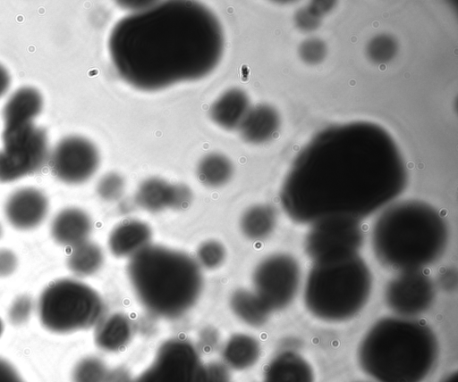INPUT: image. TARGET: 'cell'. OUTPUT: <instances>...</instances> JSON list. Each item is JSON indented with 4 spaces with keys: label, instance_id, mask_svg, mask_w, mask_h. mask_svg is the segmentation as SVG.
Instances as JSON below:
<instances>
[{
    "label": "cell",
    "instance_id": "cell-29",
    "mask_svg": "<svg viewBox=\"0 0 458 382\" xmlns=\"http://www.w3.org/2000/svg\"><path fill=\"white\" fill-rule=\"evenodd\" d=\"M109 370L98 357L86 356L76 362L72 372V382H107Z\"/></svg>",
    "mask_w": 458,
    "mask_h": 382
},
{
    "label": "cell",
    "instance_id": "cell-43",
    "mask_svg": "<svg viewBox=\"0 0 458 382\" xmlns=\"http://www.w3.org/2000/svg\"><path fill=\"white\" fill-rule=\"evenodd\" d=\"M3 332H4V322L0 318V336H2Z\"/></svg>",
    "mask_w": 458,
    "mask_h": 382
},
{
    "label": "cell",
    "instance_id": "cell-10",
    "mask_svg": "<svg viewBox=\"0 0 458 382\" xmlns=\"http://www.w3.org/2000/svg\"><path fill=\"white\" fill-rule=\"evenodd\" d=\"M251 281L252 291L271 312L282 311L299 293L301 270L293 255L275 253L256 265Z\"/></svg>",
    "mask_w": 458,
    "mask_h": 382
},
{
    "label": "cell",
    "instance_id": "cell-18",
    "mask_svg": "<svg viewBox=\"0 0 458 382\" xmlns=\"http://www.w3.org/2000/svg\"><path fill=\"white\" fill-rule=\"evenodd\" d=\"M279 128L278 112L269 104H259L250 108L238 129L245 142L259 145L274 138Z\"/></svg>",
    "mask_w": 458,
    "mask_h": 382
},
{
    "label": "cell",
    "instance_id": "cell-40",
    "mask_svg": "<svg viewBox=\"0 0 458 382\" xmlns=\"http://www.w3.org/2000/svg\"><path fill=\"white\" fill-rule=\"evenodd\" d=\"M11 83V78L7 70L0 64V97L8 90Z\"/></svg>",
    "mask_w": 458,
    "mask_h": 382
},
{
    "label": "cell",
    "instance_id": "cell-2",
    "mask_svg": "<svg viewBox=\"0 0 458 382\" xmlns=\"http://www.w3.org/2000/svg\"><path fill=\"white\" fill-rule=\"evenodd\" d=\"M225 37L217 17L194 1H166L122 18L108 50L119 76L144 91L208 75L219 63Z\"/></svg>",
    "mask_w": 458,
    "mask_h": 382
},
{
    "label": "cell",
    "instance_id": "cell-19",
    "mask_svg": "<svg viewBox=\"0 0 458 382\" xmlns=\"http://www.w3.org/2000/svg\"><path fill=\"white\" fill-rule=\"evenodd\" d=\"M42 107L43 99L37 89L29 87L18 89L4 107V129H15L34 124V120L40 113Z\"/></svg>",
    "mask_w": 458,
    "mask_h": 382
},
{
    "label": "cell",
    "instance_id": "cell-3",
    "mask_svg": "<svg viewBox=\"0 0 458 382\" xmlns=\"http://www.w3.org/2000/svg\"><path fill=\"white\" fill-rule=\"evenodd\" d=\"M371 247L377 262L399 272L423 270L445 253L449 230L432 205L405 200L387 205L371 228Z\"/></svg>",
    "mask_w": 458,
    "mask_h": 382
},
{
    "label": "cell",
    "instance_id": "cell-15",
    "mask_svg": "<svg viewBox=\"0 0 458 382\" xmlns=\"http://www.w3.org/2000/svg\"><path fill=\"white\" fill-rule=\"evenodd\" d=\"M92 228V220L85 211L69 207L54 217L50 235L57 245L71 248L89 240Z\"/></svg>",
    "mask_w": 458,
    "mask_h": 382
},
{
    "label": "cell",
    "instance_id": "cell-5",
    "mask_svg": "<svg viewBox=\"0 0 458 382\" xmlns=\"http://www.w3.org/2000/svg\"><path fill=\"white\" fill-rule=\"evenodd\" d=\"M126 273L139 303L157 318L184 315L203 290L202 271L196 260L164 245L150 244L131 257Z\"/></svg>",
    "mask_w": 458,
    "mask_h": 382
},
{
    "label": "cell",
    "instance_id": "cell-32",
    "mask_svg": "<svg viewBox=\"0 0 458 382\" xmlns=\"http://www.w3.org/2000/svg\"><path fill=\"white\" fill-rule=\"evenodd\" d=\"M125 189V180L116 172L104 175L97 185L98 195L105 201L113 202L120 199Z\"/></svg>",
    "mask_w": 458,
    "mask_h": 382
},
{
    "label": "cell",
    "instance_id": "cell-9",
    "mask_svg": "<svg viewBox=\"0 0 458 382\" xmlns=\"http://www.w3.org/2000/svg\"><path fill=\"white\" fill-rule=\"evenodd\" d=\"M303 247L313 263L338 261L359 254L364 243L361 221L329 217L310 224Z\"/></svg>",
    "mask_w": 458,
    "mask_h": 382
},
{
    "label": "cell",
    "instance_id": "cell-33",
    "mask_svg": "<svg viewBox=\"0 0 458 382\" xmlns=\"http://www.w3.org/2000/svg\"><path fill=\"white\" fill-rule=\"evenodd\" d=\"M298 54L302 62L310 65H317L324 61L327 54L326 43L318 37L303 40L298 48Z\"/></svg>",
    "mask_w": 458,
    "mask_h": 382
},
{
    "label": "cell",
    "instance_id": "cell-25",
    "mask_svg": "<svg viewBox=\"0 0 458 382\" xmlns=\"http://www.w3.org/2000/svg\"><path fill=\"white\" fill-rule=\"evenodd\" d=\"M229 305L238 320L253 328L264 326L272 313L252 290L246 288L234 290Z\"/></svg>",
    "mask_w": 458,
    "mask_h": 382
},
{
    "label": "cell",
    "instance_id": "cell-8",
    "mask_svg": "<svg viewBox=\"0 0 458 382\" xmlns=\"http://www.w3.org/2000/svg\"><path fill=\"white\" fill-rule=\"evenodd\" d=\"M0 150V182L8 183L40 170L48 160V140L43 128L30 124L4 129Z\"/></svg>",
    "mask_w": 458,
    "mask_h": 382
},
{
    "label": "cell",
    "instance_id": "cell-36",
    "mask_svg": "<svg viewBox=\"0 0 458 382\" xmlns=\"http://www.w3.org/2000/svg\"><path fill=\"white\" fill-rule=\"evenodd\" d=\"M18 259L16 254L10 249H0V278H6L12 275L17 269Z\"/></svg>",
    "mask_w": 458,
    "mask_h": 382
},
{
    "label": "cell",
    "instance_id": "cell-21",
    "mask_svg": "<svg viewBox=\"0 0 458 382\" xmlns=\"http://www.w3.org/2000/svg\"><path fill=\"white\" fill-rule=\"evenodd\" d=\"M248 95L240 88L225 91L211 105L209 115L219 127L232 130L238 129L250 110Z\"/></svg>",
    "mask_w": 458,
    "mask_h": 382
},
{
    "label": "cell",
    "instance_id": "cell-42",
    "mask_svg": "<svg viewBox=\"0 0 458 382\" xmlns=\"http://www.w3.org/2000/svg\"><path fill=\"white\" fill-rule=\"evenodd\" d=\"M440 382H458V373L454 371L446 375Z\"/></svg>",
    "mask_w": 458,
    "mask_h": 382
},
{
    "label": "cell",
    "instance_id": "cell-6",
    "mask_svg": "<svg viewBox=\"0 0 458 382\" xmlns=\"http://www.w3.org/2000/svg\"><path fill=\"white\" fill-rule=\"evenodd\" d=\"M372 282L370 269L359 254L313 263L304 284V305L320 320H349L367 304Z\"/></svg>",
    "mask_w": 458,
    "mask_h": 382
},
{
    "label": "cell",
    "instance_id": "cell-23",
    "mask_svg": "<svg viewBox=\"0 0 458 382\" xmlns=\"http://www.w3.org/2000/svg\"><path fill=\"white\" fill-rule=\"evenodd\" d=\"M175 183H170L158 177L144 179L138 187L135 203L144 211L160 212L166 209L174 210Z\"/></svg>",
    "mask_w": 458,
    "mask_h": 382
},
{
    "label": "cell",
    "instance_id": "cell-22",
    "mask_svg": "<svg viewBox=\"0 0 458 382\" xmlns=\"http://www.w3.org/2000/svg\"><path fill=\"white\" fill-rule=\"evenodd\" d=\"M260 354L261 346L256 337L246 333H235L223 345L222 363L229 370L242 371L252 368Z\"/></svg>",
    "mask_w": 458,
    "mask_h": 382
},
{
    "label": "cell",
    "instance_id": "cell-17",
    "mask_svg": "<svg viewBox=\"0 0 458 382\" xmlns=\"http://www.w3.org/2000/svg\"><path fill=\"white\" fill-rule=\"evenodd\" d=\"M263 382H314V371L297 351L282 349L264 368Z\"/></svg>",
    "mask_w": 458,
    "mask_h": 382
},
{
    "label": "cell",
    "instance_id": "cell-27",
    "mask_svg": "<svg viewBox=\"0 0 458 382\" xmlns=\"http://www.w3.org/2000/svg\"><path fill=\"white\" fill-rule=\"evenodd\" d=\"M233 174V162L227 156L219 153L206 154L197 166L199 180L209 187L225 185L232 179Z\"/></svg>",
    "mask_w": 458,
    "mask_h": 382
},
{
    "label": "cell",
    "instance_id": "cell-38",
    "mask_svg": "<svg viewBox=\"0 0 458 382\" xmlns=\"http://www.w3.org/2000/svg\"><path fill=\"white\" fill-rule=\"evenodd\" d=\"M0 382H24L15 368L0 357Z\"/></svg>",
    "mask_w": 458,
    "mask_h": 382
},
{
    "label": "cell",
    "instance_id": "cell-34",
    "mask_svg": "<svg viewBox=\"0 0 458 382\" xmlns=\"http://www.w3.org/2000/svg\"><path fill=\"white\" fill-rule=\"evenodd\" d=\"M33 310V301L30 296L21 295L16 297L8 309V320L14 326L26 323Z\"/></svg>",
    "mask_w": 458,
    "mask_h": 382
},
{
    "label": "cell",
    "instance_id": "cell-39",
    "mask_svg": "<svg viewBox=\"0 0 458 382\" xmlns=\"http://www.w3.org/2000/svg\"><path fill=\"white\" fill-rule=\"evenodd\" d=\"M121 6L123 8L129 9L131 11V12H139L144 9H147L156 4L157 2L154 1H123V2H118Z\"/></svg>",
    "mask_w": 458,
    "mask_h": 382
},
{
    "label": "cell",
    "instance_id": "cell-7",
    "mask_svg": "<svg viewBox=\"0 0 458 382\" xmlns=\"http://www.w3.org/2000/svg\"><path fill=\"white\" fill-rule=\"evenodd\" d=\"M104 302L86 283L69 278L49 283L37 303L41 325L55 334H70L95 327L104 316Z\"/></svg>",
    "mask_w": 458,
    "mask_h": 382
},
{
    "label": "cell",
    "instance_id": "cell-1",
    "mask_svg": "<svg viewBox=\"0 0 458 382\" xmlns=\"http://www.w3.org/2000/svg\"><path fill=\"white\" fill-rule=\"evenodd\" d=\"M407 181L388 132L371 122H350L321 130L303 146L284 179L280 203L299 224L329 217L361 221L389 205Z\"/></svg>",
    "mask_w": 458,
    "mask_h": 382
},
{
    "label": "cell",
    "instance_id": "cell-41",
    "mask_svg": "<svg viewBox=\"0 0 458 382\" xmlns=\"http://www.w3.org/2000/svg\"><path fill=\"white\" fill-rule=\"evenodd\" d=\"M131 378H130L125 372H116L109 371L107 382H131Z\"/></svg>",
    "mask_w": 458,
    "mask_h": 382
},
{
    "label": "cell",
    "instance_id": "cell-31",
    "mask_svg": "<svg viewBox=\"0 0 458 382\" xmlns=\"http://www.w3.org/2000/svg\"><path fill=\"white\" fill-rule=\"evenodd\" d=\"M226 249L224 245L215 239L202 242L196 251V262L200 268L215 270L225 261Z\"/></svg>",
    "mask_w": 458,
    "mask_h": 382
},
{
    "label": "cell",
    "instance_id": "cell-13",
    "mask_svg": "<svg viewBox=\"0 0 458 382\" xmlns=\"http://www.w3.org/2000/svg\"><path fill=\"white\" fill-rule=\"evenodd\" d=\"M99 162L100 156L96 145L79 136L60 140L49 160L53 175L70 185L81 184L89 179L98 170Z\"/></svg>",
    "mask_w": 458,
    "mask_h": 382
},
{
    "label": "cell",
    "instance_id": "cell-24",
    "mask_svg": "<svg viewBox=\"0 0 458 382\" xmlns=\"http://www.w3.org/2000/svg\"><path fill=\"white\" fill-rule=\"evenodd\" d=\"M277 213L268 203H257L244 211L240 219L242 235L251 241L267 239L276 228Z\"/></svg>",
    "mask_w": 458,
    "mask_h": 382
},
{
    "label": "cell",
    "instance_id": "cell-14",
    "mask_svg": "<svg viewBox=\"0 0 458 382\" xmlns=\"http://www.w3.org/2000/svg\"><path fill=\"white\" fill-rule=\"evenodd\" d=\"M48 209L47 196L38 188L30 187L11 194L4 208L7 221L18 230L38 228L46 220Z\"/></svg>",
    "mask_w": 458,
    "mask_h": 382
},
{
    "label": "cell",
    "instance_id": "cell-20",
    "mask_svg": "<svg viewBox=\"0 0 458 382\" xmlns=\"http://www.w3.org/2000/svg\"><path fill=\"white\" fill-rule=\"evenodd\" d=\"M133 335V325L124 313L114 312L103 318L95 326L96 345L107 353H117L130 344Z\"/></svg>",
    "mask_w": 458,
    "mask_h": 382
},
{
    "label": "cell",
    "instance_id": "cell-35",
    "mask_svg": "<svg viewBox=\"0 0 458 382\" xmlns=\"http://www.w3.org/2000/svg\"><path fill=\"white\" fill-rule=\"evenodd\" d=\"M204 382H233L230 370L222 362L213 361L206 364Z\"/></svg>",
    "mask_w": 458,
    "mask_h": 382
},
{
    "label": "cell",
    "instance_id": "cell-4",
    "mask_svg": "<svg viewBox=\"0 0 458 382\" xmlns=\"http://www.w3.org/2000/svg\"><path fill=\"white\" fill-rule=\"evenodd\" d=\"M438 358V342L426 323L399 316L377 320L357 350L361 370L376 382H423Z\"/></svg>",
    "mask_w": 458,
    "mask_h": 382
},
{
    "label": "cell",
    "instance_id": "cell-26",
    "mask_svg": "<svg viewBox=\"0 0 458 382\" xmlns=\"http://www.w3.org/2000/svg\"><path fill=\"white\" fill-rule=\"evenodd\" d=\"M104 263L102 248L87 240L71 247L66 259L69 270L77 277H89L98 272Z\"/></svg>",
    "mask_w": 458,
    "mask_h": 382
},
{
    "label": "cell",
    "instance_id": "cell-16",
    "mask_svg": "<svg viewBox=\"0 0 458 382\" xmlns=\"http://www.w3.org/2000/svg\"><path fill=\"white\" fill-rule=\"evenodd\" d=\"M152 229L140 220H125L110 232L107 245L110 253L117 258H131L150 245Z\"/></svg>",
    "mask_w": 458,
    "mask_h": 382
},
{
    "label": "cell",
    "instance_id": "cell-30",
    "mask_svg": "<svg viewBox=\"0 0 458 382\" xmlns=\"http://www.w3.org/2000/svg\"><path fill=\"white\" fill-rule=\"evenodd\" d=\"M397 52V40L392 35L386 33L373 37L366 46L367 57L376 64H385L391 62Z\"/></svg>",
    "mask_w": 458,
    "mask_h": 382
},
{
    "label": "cell",
    "instance_id": "cell-44",
    "mask_svg": "<svg viewBox=\"0 0 458 382\" xmlns=\"http://www.w3.org/2000/svg\"><path fill=\"white\" fill-rule=\"evenodd\" d=\"M2 236H3V227L0 223V238L2 237Z\"/></svg>",
    "mask_w": 458,
    "mask_h": 382
},
{
    "label": "cell",
    "instance_id": "cell-28",
    "mask_svg": "<svg viewBox=\"0 0 458 382\" xmlns=\"http://www.w3.org/2000/svg\"><path fill=\"white\" fill-rule=\"evenodd\" d=\"M335 4L332 1H314L300 8L293 17L295 26L305 32L316 30L321 24L324 15L333 9Z\"/></svg>",
    "mask_w": 458,
    "mask_h": 382
},
{
    "label": "cell",
    "instance_id": "cell-12",
    "mask_svg": "<svg viewBox=\"0 0 458 382\" xmlns=\"http://www.w3.org/2000/svg\"><path fill=\"white\" fill-rule=\"evenodd\" d=\"M436 284L423 270L403 271L386 285L384 299L396 316L411 318L423 314L433 304Z\"/></svg>",
    "mask_w": 458,
    "mask_h": 382
},
{
    "label": "cell",
    "instance_id": "cell-11",
    "mask_svg": "<svg viewBox=\"0 0 458 382\" xmlns=\"http://www.w3.org/2000/svg\"><path fill=\"white\" fill-rule=\"evenodd\" d=\"M206 364L197 347L182 337L160 344L152 361L131 382H204Z\"/></svg>",
    "mask_w": 458,
    "mask_h": 382
},
{
    "label": "cell",
    "instance_id": "cell-37",
    "mask_svg": "<svg viewBox=\"0 0 458 382\" xmlns=\"http://www.w3.org/2000/svg\"><path fill=\"white\" fill-rule=\"evenodd\" d=\"M457 271L452 267L444 268L438 274L437 283L439 286L448 292H452L457 287Z\"/></svg>",
    "mask_w": 458,
    "mask_h": 382
}]
</instances>
